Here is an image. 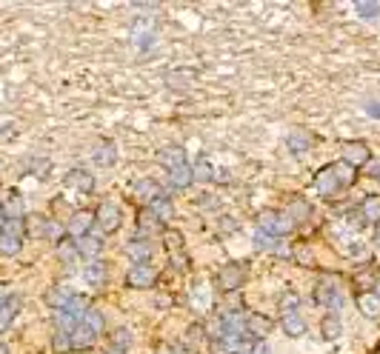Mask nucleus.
Here are the masks:
<instances>
[{"label":"nucleus","instance_id":"f257e3e1","mask_svg":"<svg viewBox=\"0 0 380 354\" xmlns=\"http://www.w3.org/2000/svg\"><path fill=\"white\" fill-rule=\"evenodd\" d=\"M358 169H351L349 163H332V166L320 169V175L315 177V188L323 198H335L338 192H346V188L355 183Z\"/></svg>","mask_w":380,"mask_h":354},{"label":"nucleus","instance_id":"f03ea898","mask_svg":"<svg viewBox=\"0 0 380 354\" xmlns=\"http://www.w3.org/2000/svg\"><path fill=\"white\" fill-rule=\"evenodd\" d=\"M23 237H26V220H6L0 229V255H17L23 249Z\"/></svg>","mask_w":380,"mask_h":354},{"label":"nucleus","instance_id":"7ed1b4c3","mask_svg":"<svg viewBox=\"0 0 380 354\" xmlns=\"http://www.w3.org/2000/svg\"><path fill=\"white\" fill-rule=\"evenodd\" d=\"M95 223L100 226V232H103V234H112V232H118V229H120V223H123V214H120L118 203H112V200H103V203L97 206V211H95Z\"/></svg>","mask_w":380,"mask_h":354},{"label":"nucleus","instance_id":"20e7f679","mask_svg":"<svg viewBox=\"0 0 380 354\" xmlns=\"http://www.w3.org/2000/svg\"><path fill=\"white\" fill-rule=\"evenodd\" d=\"M243 277H246V268L240 263H226L217 271V289L226 291V294H235L240 286H243Z\"/></svg>","mask_w":380,"mask_h":354},{"label":"nucleus","instance_id":"39448f33","mask_svg":"<svg viewBox=\"0 0 380 354\" xmlns=\"http://www.w3.org/2000/svg\"><path fill=\"white\" fill-rule=\"evenodd\" d=\"M157 280V268L146 260V263H134L126 275V286L129 289H152Z\"/></svg>","mask_w":380,"mask_h":354},{"label":"nucleus","instance_id":"423d86ee","mask_svg":"<svg viewBox=\"0 0 380 354\" xmlns=\"http://www.w3.org/2000/svg\"><path fill=\"white\" fill-rule=\"evenodd\" d=\"M315 300L320 306H329L332 312L340 309V283L335 277H320L317 289H315Z\"/></svg>","mask_w":380,"mask_h":354},{"label":"nucleus","instance_id":"0eeeda50","mask_svg":"<svg viewBox=\"0 0 380 354\" xmlns=\"http://www.w3.org/2000/svg\"><path fill=\"white\" fill-rule=\"evenodd\" d=\"M132 192H134V198L138 200H143V203H155V200H163L166 198V192H163V186L155 180V177H143V180H138L132 186Z\"/></svg>","mask_w":380,"mask_h":354},{"label":"nucleus","instance_id":"6e6552de","mask_svg":"<svg viewBox=\"0 0 380 354\" xmlns=\"http://www.w3.org/2000/svg\"><path fill=\"white\" fill-rule=\"evenodd\" d=\"M260 229L266 232V234H275V237H280V234H286L289 229H292V220L283 214V211H263L260 214Z\"/></svg>","mask_w":380,"mask_h":354},{"label":"nucleus","instance_id":"1a4fd4ad","mask_svg":"<svg viewBox=\"0 0 380 354\" xmlns=\"http://www.w3.org/2000/svg\"><path fill=\"white\" fill-rule=\"evenodd\" d=\"M369 157H372V152H369V146H366V143H358V140H349V143H343V163H349L351 169L366 166Z\"/></svg>","mask_w":380,"mask_h":354},{"label":"nucleus","instance_id":"9d476101","mask_svg":"<svg viewBox=\"0 0 380 354\" xmlns=\"http://www.w3.org/2000/svg\"><path fill=\"white\" fill-rule=\"evenodd\" d=\"M26 234H32V237H58V223L49 220V217L32 214L29 220H26Z\"/></svg>","mask_w":380,"mask_h":354},{"label":"nucleus","instance_id":"9b49d317","mask_svg":"<svg viewBox=\"0 0 380 354\" xmlns=\"http://www.w3.org/2000/svg\"><path fill=\"white\" fill-rule=\"evenodd\" d=\"M95 226V214L92 211H72V217H69V234L74 237V240H80V237H86L89 234V229Z\"/></svg>","mask_w":380,"mask_h":354},{"label":"nucleus","instance_id":"f8f14e48","mask_svg":"<svg viewBox=\"0 0 380 354\" xmlns=\"http://www.w3.org/2000/svg\"><path fill=\"white\" fill-rule=\"evenodd\" d=\"M63 183H66V188H74L77 195H89L95 188V177L89 172H84V169H72Z\"/></svg>","mask_w":380,"mask_h":354},{"label":"nucleus","instance_id":"ddd939ff","mask_svg":"<svg viewBox=\"0 0 380 354\" xmlns=\"http://www.w3.org/2000/svg\"><path fill=\"white\" fill-rule=\"evenodd\" d=\"M269 332H271V320H269V317H263V314H258V312L246 314V335H249V337L266 340Z\"/></svg>","mask_w":380,"mask_h":354},{"label":"nucleus","instance_id":"4468645a","mask_svg":"<svg viewBox=\"0 0 380 354\" xmlns=\"http://www.w3.org/2000/svg\"><path fill=\"white\" fill-rule=\"evenodd\" d=\"M69 337H72V348H84V351H86V348L97 340V332L92 329V325H86L84 320H80V323L74 325V329H72Z\"/></svg>","mask_w":380,"mask_h":354},{"label":"nucleus","instance_id":"2eb2a0df","mask_svg":"<svg viewBox=\"0 0 380 354\" xmlns=\"http://www.w3.org/2000/svg\"><path fill=\"white\" fill-rule=\"evenodd\" d=\"M106 263H100V260H92L89 266H84V283L89 286V289H100V286H106Z\"/></svg>","mask_w":380,"mask_h":354},{"label":"nucleus","instance_id":"dca6fc26","mask_svg":"<svg viewBox=\"0 0 380 354\" xmlns=\"http://www.w3.org/2000/svg\"><path fill=\"white\" fill-rule=\"evenodd\" d=\"M166 246H169V257H172V263H175L177 268H189V255H186V249H183V237H180L177 232L166 237Z\"/></svg>","mask_w":380,"mask_h":354},{"label":"nucleus","instance_id":"f3484780","mask_svg":"<svg viewBox=\"0 0 380 354\" xmlns=\"http://www.w3.org/2000/svg\"><path fill=\"white\" fill-rule=\"evenodd\" d=\"M286 217H289L292 223H309L312 220V206L303 198H294L289 203V209H286Z\"/></svg>","mask_w":380,"mask_h":354},{"label":"nucleus","instance_id":"a211bd4d","mask_svg":"<svg viewBox=\"0 0 380 354\" xmlns=\"http://www.w3.org/2000/svg\"><path fill=\"white\" fill-rule=\"evenodd\" d=\"M358 309L363 312V317L377 320L380 317V297L374 291H361L358 294Z\"/></svg>","mask_w":380,"mask_h":354},{"label":"nucleus","instance_id":"6ab92c4d","mask_svg":"<svg viewBox=\"0 0 380 354\" xmlns=\"http://www.w3.org/2000/svg\"><path fill=\"white\" fill-rule=\"evenodd\" d=\"M166 83L172 89H189L192 83H198V74H195V69H175L166 74Z\"/></svg>","mask_w":380,"mask_h":354},{"label":"nucleus","instance_id":"aec40b11","mask_svg":"<svg viewBox=\"0 0 380 354\" xmlns=\"http://www.w3.org/2000/svg\"><path fill=\"white\" fill-rule=\"evenodd\" d=\"M115 160H118L115 140H100L97 149H95V163H97V166H115Z\"/></svg>","mask_w":380,"mask_h":354},{"label":"nucleus","instance_id":"412c9836","mask_svg":"<svg viewBox=\"0 0 380 354\" xmlns=\"http://www.w3.org/2000/svg\"><path fill=\"white\" fill-rule=\"evenodd\" d=\"M17 309H20V297H15V294H9L6 300H0V332L9 329V323L15 320Z\"/></svg>","mask_w":380,"mask_h":354},{"label":"nucleus","instance_id":"4be33fe9","mask_svg":"<svg viewBox=\"0 0 380 354\" xmlns=\"http://www.w3.org/2000/svg\"><path fill=\"white\" fill-rule=\"evenodd\" d=\"M169 180H172L175 188H186V186L195 183V172H192V166H189V163H180V166H172V169H169Z\"/></svg>","mask_w":380,"mask_h":354},{"label":"nucleus","instance_id":"5701e85b","mask_svg":"<svg viewBox=\"0 0 380 354\" xmlns=\"http://www.w3.org/2000/svg\"><path fill=\"white\" fill-rule=\"evenodd\" d=\"M286 146H289V152H294V154H303V152L312 149V134L303 131V129H294L289 138H286Z\"/></svg>","mask_w":380,"mask_h":354},{"label":"nucleus","instance_id":"b1692460","mask_svg":"<svg viewBox=\"0 0 380 354\" xmlns=\"http://www.w3.org/2000/svg\"><path fill=\"white\" fill-rule=\"evenodd\" d=\"M89 309H92V306H89L86 297H84V294H74L72 300L66 303V309H61V312H63V314H69L74 323H80V320L86 317V312H89Z\"/></svg>","mask_w":380,"mask_h":354},{"label":"nucleus","instance_id":"393cba45","mask_svg":"<svg viewBox=\"0 0 380 354\" xmlns=\"http://www.w3.org/2000/svg\"><path fill=\"white\" fill-rule=\"evenodd\" d=\"M126 252H129V257H134L138 263H146L155 255V243L152 240H132L126 246Z\"/></svg>","mask_w":380,"mask_h":354},{"label":"nucleus","instance_id":"a878e982","mask_svg":"<svg viewBox=\"0 0 380 354\" xmlns=\"http://www.w3.org/2000/svg\"><path fill=\"white\" fill-rule=\"evenodd\" d=\"M72 297H74V291L69 289V286H54L49 294H46V303L52 306V309H66V303L72 300Z\"/></svg>","mask_w":380,"mask_h":354},{"label":"nucleus","instance_id":"bb28decb","mask_svg":"<svg viewBox=\"0 0 380 354\" xmlns=\"http://www.w3.org/2000/svg\"><path fill=\"white\" fill-rule=\"evenodd\" d=\"M340 332H343V323H340L338 312H329L323 317V323H320V335L326 340H335V337H340Z\"/></svg>","mask_w":380,"mask_h":354},{"label":"nucleus","instance_id":"cd10ccee","mask_svg":"<svg viewBox=\"0 0 380 354\" xmlns=\"http://www.w3.org/2000/svg\"><path fill=\"white\" fill-rule=\"evenodd\" d=\"M138 226H141V232H152V234H157V232H163V226H166V223H163L152 209H143L141 217H138Z\"/></svg>","mask_w":380,"mask_h":354},{"label":"nucleus","instance_id":"c85d7f7f","mask_svg":"<svg viewBox=\"0 0 380 354\" xmlns=\"http://www.w3.org/2000/svg\"><path fill=\"white\" fill-rule=\"evenodd\" d=\"M100 249H103V243H100V237H95V234H86V237L77 240V252H80V257H97Z\"/></svg>","mask_w":380,"mask_h":354},{"label":"nucleus","instance_id":"c756f323","mask_svg":"<svg viewBox=\"0 0 380 354\" xmlns=\"http://www.w3.org/2000/svg\"><path fill=\"white\" fill-rule=\"evenodd\" d=\"M255 246H258L260 252H280V237L266 234L263 229H258V232H255Z\"/></svg>","mask_w":380,"mask_h":354},{"label":"nucleus","instance_id":"7c9ffc66","mask_svg":"<svg viewBox=\"0 0 380 354\" xmlns=\"http://www.w3.org/2000/svg\"><path fill=\"white\" fill-rule=\"evenodd\" d=\"M58 255H61V260L72 268V266H77V260H80V252H77V243H72V240H61L58 243Z\"/></svg>","mask_w":380,"mask_h":354},{"label":"nucleus","instance_id":"2f4dec72","mask_svg":"<svg viewBox=\"0 0 380 354\" xmlns=\"http://www.w3.org/2000/svg\"><path fill=\"white\" fill-rule=\"evenodd\" d=\"M361 214L366 223H380V198H366L361 203Z\"/></svg>","mask_w":380,"mask_h":354},{"label":"nucleus","instance_id":"473e14b6","mask_svg":"<svg viewBox=\"0 0 380 354\" xmlns=\"http://www.w3.org/2000/svg\"><path fill=\"white\" fill-rule=\"evenodd\" d=\"M283 332L289 337H303L306 335V323L297 317V314H289V317H283Z\"/></svg>","mask_w":380,"mask_h":354},{"label":"nucleus","instance_id":"72a5a7b5","mask_svg":"<svg viewBox=\"0 0 380 354\" xmlns=\"http://www.w3.org/2000/svg\"><path fill=\"white\" fill-rule=\"evenodd\" d=\"M297 306H301V297H297V291H283V294H280L278 309L283 312V317L294 314V312H297Z\"/></svg>","mask_w":380,"mask_h":354},{"label":"nucleus","instance_id":"f704fd0d","mask_svg":"<svg viewBox=\"0 0 380 354\" xmlns=\"http://www.w3.org/2000/svg\"><path fill=\"white\" fill-rule=\"evenodd\" d=\"M192 172H195V180H200V183H209V180L217 177V172L212 169V163H209L206 157L198 160V166H192Z\"/></svg>","mask_w":380,"mask_h":354},{"label":"nucleus","instance_id":"c9c22d12","mask_svg":"<svg viewBox=\"0 0 380 354\" xmlns=\"http://www.w3.org/2000/svg\"><path fill=\"white\" fill-rule=\"evenodd\" d=\"M163 223H169L172 220V214H175V209H172V203H169V198H163V200H155L152 206H149Z\"/></svg>","mask_w":380,"mask_h":354},{"label":"nucleus","instance_id":"e433bc0d","mask_svg":"<svg viewBox=\"0 0 380 354\" xmlns=\"http://www.w3.org/2000/svg\"><path fill=\"white\" fill-rule=\"evenodd\" d=\"M160 160L169 163V169H172V166H180V163H186V152H183L180 146H175V149H163V152H160Z\"/></svg>","mask_w":380,"mask_h":354},{"label":"nucleus","instance_id":"4c0bfd02","mask_svg":"<svg viewBox=\"0 0 380 354\" xmlns=\"http://www.w3.org/2000/svg\"><path fill=\"white\" fill-rule=\"evenodd\" d=\"M84 323L92 325L97 335H103V329H106V317H103V312H97V309H89L86 317H84Z\"/></svg>","mask_w":380,"mask_h":354},{"label":"nucleus","instance_id":"58836bf2","mask_svg":"<svg viewBox=\"0 0 380 354\" xmlns=\"http://www.w3.org/2000/svg\"><path fill=\"white\" fill-rule=\"evenodd\" d=\"M52 348L58 351V354H61V351H69V348H72V337H69V332H61V329L54 332V337H52Z\"/></svg>","mask_w":380,"mask_h":354},{"label":"nucleus","instance_id":"ea45409f","mask_svg":"<svg viewBox=\"0 0 380 354\" xmlns=\"http://www.w3.org/2000/svg\"><path fill=\"white\" fill-rule=\"evenodd\" d=\"M355 12L361 17H377L380 15V3H366V0H361V3H355Z\"/></svg>","mask_w":380,"mask_h":354},{"label":"nucleus","instance_id":"a19ab883","mask_svg":"<svg viewBox=\"0 0 380 354\" xmlns=\"http://www.w3.org/2000/svg\"><path fill=\"white\" fill-rule=\"evenodd\" d=\"M203 332H206L203 325H189V329H186V343H183V346L192 348L195 343H200V340H203Z\"/></svg>","mask_w":380,"mask_h":354},{"label":"nucleus","instance_id":"79ce46f5","mask_svg":"<svg viewBox=\"0 0 380 354\" xmlns=\"http://www.w3.org/2000/svg\"><path fill=\"white\" fill-rule=\"evenodd\" d=\"M129 343H132V335H129L126 329H118V332L112 335V346H115V348H123V351H126Z\"/></svg>","mask_w":380,"mask_h":354},{"label":"nucleus","instance_id":"37998d69","mask_svg":"<svg viewBox=\"0 0 380 354\" xmlns=\"http://www.w3.org/2000/svg\"><path fill=\"white\" fill-rule=\"evenodd\" d=\"M49 169H52V163H49V160H32V172H35L38 177H46Z\"/></svg>","mask_w":380,"mask_h":354},{"label":"nucleus","instance_id":"c03bdc74","mask_svg":"<svg viewBox=\"0 0 380 354\" xmlns=\"http://www.w3.org/2000/svg\"><path fill=\"white\" fill-rule=\"evenodd\" d=\"M252 354H271V348H269L266 340H258V343L252 346Z\"/></svg>","mask_w":380,"mask_h":354},{"label":"nucleus","instance_id":"a18cd8bd","mask_svg":"<svg viewBox=\"0 0 380 354\" xmlns=\"http://www.w3.org/2000/svg\"><path fill=\"white\" fill-rule=\"evenodd\" d=\"M155 354H175V346H169V343H160V346L155 348Z\"/></svg>","mask_w":380,"mask_h":354},{"label":"nucleus","instance_id":"49530a36","mask_svg":"<svg viewBox=\"0 0 380 354\" xmlns=\"http://www.w3.org/2000/svg\"><path fill=\"white\" fill-rule=\"evenodd\" d=\"M175 354H195V351L189 348V346H175Z\"/></svg>","mask_w":380,"mask_h":354},{"label":"nucleus","instance_id":"de8ad7c7","mask_svg":"<svg viewBox=\"0 0 380 354\" xmlns=\"http://www.w3.org/2000/svg\"><path fill=\"white\" fill-rule=\"evenodd\" d=\"M106 354H126V351H123V348H115V346H109Z\"/></svg>","mask_w":380,"mask_h":354},{"label":"nucleus","instance_id":"09e8293b","mask_svg":"<svg viewBox=\"0 0 380 354\" xmlns=\"http://www.w3.org/2000/svg\"><path fill=\"white\" fill-rule=\"evenodd\" d=\"M372 177H374V180H380V163H377V166L372 169Z\"/></svg>","mask_w":380,"mask_h":354},{"label":"nucleus","instance_id":"8fccbe9b","mask_svg":"<svg viewBox=\"0 0 380 354\" xmlns=\"http://www.w3.org/2000/svg\"><path fill=\"white\" fill-rule=\"evenodd\" d=\"M369 115H374V118H377V115H380V108H377V106H374V103H372V106H369Z\"/></svg>","mask_w":380,"mask_h":354},{"label":"nucleus","instance_id":"3c124183","mask_svg":"<svg viewBox=\"0 0 380 354\" xmlns=\"http://www.w3.org/2000/svg\"><path fill=\"white\" fill-rule=\"evenodd\" d=\"M0 354H9V348H6V346H0Z\"/></svg>","mask_w":380,"mask_h":354},{"label":"nucleus","instance_id":"603ef678","mask_svg":"<svg viewBox=\"0 0 380 354\" xmlns=\"http://www.w3.org/2000/svg\"><path fill=\"white\" fill-rule=\"evenodd\" d=\"M374 243H377V249H380V232H377V237H374Z\"/></svg>","mask_w":380,"mask_h":354},{"label":"nucleus","instance_id":"864d4df0","mask_svg":"<svg viewBox=\"0 0 380 354\" xmlns=\"http://www.w3.org/2000/svg\"><path fill=\"white\" fill-rule=\"evenodd\" d=\"M80 354H92V351H80Z\"/></svg>","mask_w":380,"mask_h":354},{"label":"nucleus","instance_id":"5fc2aeb1","mask_svg":"<svg viewBox=\"0 0 380 354\" xmlns=\"http://www.w3.org/2000/svg\"><path fill=\"white\" fill-rule=\"evenodd\" d=\"M0 211H3V203H0Z\"/></svg>","mask_w":380,"mask_h":354},{"label":"nucleus","instance_id":"6e6d98bb","mask_svg":"<svg viewBox=\"0 0 380 354\" xmlns=\"http://www.w3.org/2000/svg\"><path fill=\"white\" fill-rule=\"evenodd\" d=\"M377 232H380V229H377Z\"/></svg>","mask_w":380,"mask_h":354}]
</instances>
